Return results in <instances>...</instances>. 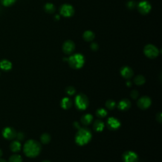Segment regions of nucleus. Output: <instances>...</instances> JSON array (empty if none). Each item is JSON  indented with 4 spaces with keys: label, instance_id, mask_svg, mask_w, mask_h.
I'll use <instances>...</instances> for the list:
<instances>
[{
    "label": "nucleus",
    "instance_id": "1",
    "mask_svg": "<svg viewBox=\"0 0 162 162\" xmlns=\"http://www.w3.org/2000/svg\"><path fill=\"white\" fill-rule=\"evenodd\" d=\"M40 151L41 146L36 140H28L23 145V153L28 157L35 158L39 155Z\"/></svg>",
    "mask_w": 162,
    "mask_h": 162
},
{
    "label": "nucleus",
    "instance_id": "2",
    "mask_svg": "<svg viewBox=\"0 0 162 162\" xmlns=\"http://www.w3.org/2000/svg\"><path fill=\"white\" fill-rule=\"evenodd\" d=\"M92 138L91 131L88 128H80L76 133L75 140L79 146H84L89 143Z\"/></svg>",
    "mask_w": 162,
    "mask_h": 162
},
{
    "label": "nucleus",
    "instance_id": "3",
    "mask_svg": "<svg viewBox=\"0 0 162 162\" xmlns=\"http://www.w3.org/2000/svg\"><path fill=\"white\" fill-rule=\"evenodd\" d=\"M67 61L70 67L74 69H81L84 66L85 63V59L82 54L76 53L70 56Z\"/></svg>",
    "mask_w": 162,
    "mask_h": 162
},
{
    "label": "nucleus",
    "instance_id": "4",
    "mask_svg": "<svg viewBox=\"0 0 162 162\" xmlns=\"http://www.w3.org/2000/svg\"><path fill=\"white\" fill-rule=\"evenodd\" d=\"M75 105L79 110H85L89 106V99L86 94L79 93L75 98Z\"/></svg>",
    "mask_w": 162,
    "mask_h": 162
},
{
    "label": "nucleus",
    "instance_id": "5",
    "mask_svg": "<svg viewBox=\"0 0 162 162\" xmlns=\"http://www.w3.org/2000/svg\"><path fill=\"white\" fill-rule=\"evenodd\" d=\"M144 53L147 58H155L159 55V50L153 45H147L144 48Z\"/></svg>",
    "mask_w": 162,
    "mask_h": 162
},
{
    "label": "nucleus",
    "instance_id": "6",
    "mask_svg": "<svg viewBox=\"0 0 162 162\" xmlns=\"http://www.w3.org/2000/svg\"><path fill=\"white\" fill-rule=\"evenodd\" d=\"M106 126L110 130H116L120 127L121 122L118 118L112 117L107 119Z\"/></svg>",
    "mask_w": 162,
    "mask_h": 162
},
{
    "label": "nucleus",
    "instance_id": "7",
    "mask_svg": "<svg viewBox=\"0 0 162 162\" xmlns=\"http://www.w3.org/2000/svg\"><path fill=\"white\" fill-rule=\"evenodd\" d=\"M61 15L65 17H72L74 14V7L69 4L63 5L60 8Z\"/></svg>",
    "mask_w": 162,
    "mask_h": 162
},
{
    "label": "nucleus",
    "instance_id": "8",
    "mask_svg": "<svg viewBox=\"0 0 162 162\" xmlns=\"http://www.w3.org/2000/svg\"><path fill=\"white\" fill-rule=\"evenodd\" d=\"M2 135L5 139L8 140H13L16 138L17 132L13 128L7 127L3 129Z\"/></svg>",
    "mask_w": 162,
    "mask_h": 162
},
{
    "label": "nucleus",
    "instance_id": "9",
    "mask_svg": "<svg viewBox=\"0 0 162 162\" xmlns=\"http://www.w3.org/2000/svg\"><path fill=\"white\" fill-rule=\"evenodd\" d=\"M138 106L141 110H146L151 104V100L150 97L144 96L140 98L138 101Z\"/></svg>",
    "mask_w": 162,
    "mask_h": 162
},
{
    "label": "nucleus",
    "instance_id": "10",
    "mask_svg": "<svg viewBox=\"0 0 162 162\" xmlns=\"http://www.w3.org/2000/svg\"><path fill=\"white\" fill-rule=\"evenodd\" d=\"M122 159L124 162H138V154L132 151H127L122 155Z\"/></svg>",
    "mask_w": 162,
    "mask_h": 162
},
{
    "label": "nucleus",
    "instance_id": "11",
    "mask_svg": "<svg viewBox=\"0 0 162 162\" xmlns=\"http://www.w3.org/2000/svg\"><path fill=\"white\" fill-rule=\"evenodd\" d=\"M138 9L141 14L146 15L150 11L151 9V6L148 2L143 1L138 4Z\"/></svg>",
    "mask_w": 162,
    "mask_h": 162
},
{
    "label": "nucleus",
    "instance_id": "12",
    "mask_svg": "<svg viewBox=\"0 0 162 162\" xmlns=\"http://www.w3.org/2000/svg\"><path fill=\"white\" fill-rule=\"evenodd\" d=\"M75 48V46L74 43L72 40H69L64 43L63 45V51L66 55H70V54L74 52Z\"/></svg>",
    "mask_w": 162,
    "mask_h": 162
},
{
    "label": "nucleus",
    "instance_id": "13",
    "mask_svg": "<svg viewBox=\"0 0 162 162\" xmlns=\"http://www.w3.org/2000/svg\"><path fill=\"white\" fill-rule=\"evenodd\" d=\"M131 106V103L129 100L124 98L120 100L117 105V108L119 110L126 111L128 110Z\"/></svg>",
    "mask_w": 162,
    "mask_h": 162
},
{
    "label": "nucleus",
    "instance_id": "14",
    "mask_svg": "<svg viewBox=\"0 0 162 162\" xmlns=\"http://www.w3.org/2000/svg\"><path fill=\"white\" fill-rule=\"evenodd\" d=\"M120 74L124 79H130L133 76L134 72L130 67L125 66L121 69Z\"/></svg>",
    "mask_w": 162,
    "mask_h": 162
},
{
    "label": "nucleus",
    "instance_id": "15",
    "mask_svg": "<svg viewBox=\"0 0 162 162\" xmlns=\"http://www.w3.org/2000/svg\"><path fill=\"white\" fill-rule=\"evenodd\" d=\"M60 105L63 109L69 110L72 106V101L69 98L65 97L61 100Z\"/></svg>",
    "mask_w": 162,
    "mask_h": 162
},
{
    "label": "nucleus",
    "instance_id": "16",
    "mask_svg": "<svg viewBox=\"0 0 162 162\" xmlns=\"http://www.w3.org/2000/svg\"><path fill=\"white\" fill-rule=\"evenodd\" d=\"M93 120V117L92 115L89 113H86L84 114V115L82 116L80 118L81 123H82L84 126H89L90 125Z\"/></svg>",
    "mask_w": 162,
    "mask_h": 162
},
{
    "label": "nucleus",
    "instance_id": "17",
    "mask_svg": "<svg viewBox=\"0 0 162 162\" xmlns=\"http://www.w3.org/2000/svg\"><path fill=\"white\" fill-rule=\"evenodd\" d=\"M104 128V124L103 122L100 119L96 120L93 124V129L96 132H101Z\"/></svg>",
    "mask_w": 162,
    "mask_h": 162
},
{
    "label": "nucleus",
    "instance_id": "18",
    "mask_svg": "<svg viewBox=\"0 0 162 162\" xmlns=\"http://www.w3.org/2000/svg\"><path fill=\"white\" fill-rule=\"evenodd\" d=\"M0 68L4 71H9L12 68V64L8 60H3L0 62Z\"/></svg>",
    "mask_w": 162,
    "mask_h": 162
},
{
    "label": "nucleus",
    "instance_id": "19",
    "mask_svg": "<svg viewBox=\"0 0 162 162\" xmlns=\"http://www.w3.org/2000/svg\"><path fill=\"white\" fill-rule=\"evenodd\" d=\"M10 150L11 151L14 152V153H17V152L20 151L21 150V144L20 141L17 140L13 141L10 144Z\"/></svg>",
    "mask_w": 162,
    "mask_h": 162
},
{
    "label": "nucleus",
    "instance_id": "20",
    "mask_svg": "<svg viewBox=\"0 0 162 162\" xmlns=\"http://www.w3.org/2000/svg\"><path fill=\"white\" fill-rule=\"evenodd\" d=\"M94 37H95V35H94V34L91 31H87L83 34L84 39L88 42L92 41L94 39Z\"/></svg>",
    "mask_w": 162,
    "mask_h": 162
},
{
    "label": "nucleus",
    "instance_id": "21",
    "mask_svg": "<svg viewBox=\"0 0 162 162\" xmlns=\"http://www.w3.org/2000/svg\"><path fill=\"white\" fill-rule=\"evenodd\" d=\"M134 82L138 86H141L143 85L145 82H146V79L145 77L141 75H137L136 77L134 79Z\"/></svg>",
    "mask_w": 162,
    "mask_h": 162
},
{
    "label": "nucleus",
    "instance_id": "22",
    "mask_svg": "<svg viewBox=\"0 0 162 162\" xmlns=\"http://www.w3.org/2000/svg\"><path fill=\"white\" fill-rule=\"evenodd\" d=\"M40 141H41L43 144H48L51 141V138L48 133H44L41 135V136H40Z\"/></svg>",
    "mask_w": 162,
    "mask_h": 162
},
{
    "label": "nucleus",
    "instance_id": "23",
    "mask_svg": "<svg viewBox=\"0 0 162 162\" xmlns=\"http://www.w3.org/2000/svg\"><path fill=\"white\" fill-rule=\"evenodd\" d=\"M45 10L48 13H53L55 11V6L51 3H48L45 5Z\"/></svg>",
    "mask_w": 162,
    "mask_h": 162
},
{
    "label": "nucleus",
    "instance_id": "24",
    "mask_svg": "<svg viewBox=\"0 0 162 162\" xmlns=\"http://www.w3.org/2000/svg\"><path fill=\"white\" fill-rule=\"evenodd\" d=\"M108 112L106 109H103V108H101V109H98L96 111V115L98 118H104L106 115H107Z\"/></svg>",
    "mask_w": 162,
    "mask_h": 162
},
{
    "label": "nucleus",
    "instance_id": "25",
    "mask_svg": "<svg viewBox=\"0 0 162 162\" xmlns=\"http://www.w3.org/2000/svg\"><path fill=\"white\" fill-rule=\"evenodd\" d=\"M116 102L113 100H109L105 103V106L106 107V109L109 110H113L116 107Z\"/></svg>",
    "mask_w": 162,
    "mask_h": 162
},
{
    "label": "nucleus",
    "instance_id": "26",
    "mask_svg": "<svg viewBox=\"0 0 162 162\" xmlns=\"http://www.w3.org/2000/svg\"><path fill=\"white\" fill-rule=\"evenodd\" d=\"M8 162H22V158L19 155H13L10 157Z\"/></svg>",
    "mask_w": 162,
    "mask_h": 162
},
{
    "label": "nucleus",
    "instance_id": "27",
    "mask_svg": "<svg viewBox=\"0 0 162 162\" xmlns=\"http://www.w3.org/2000/svg\"><path fill=\"white\" fill-rule=\"evenodd\" d=\"M65 92H66L67 94H68V95L72 96V95H74V94H75V93L76 92V90H75L74 87H73V86H69V87H67L66 88Z\"/></svg>",
    "mask_w": 162,
    "mask_h": 162
},
{
    "label": "nucleus",
    "instance_id": "28",
    "mask_svg": "<svg viewBox=\"0 0 162 162\" xmlns=\"http://www.w3.org/2000/svg\"><path fill=\"white\" fill-rule=\"evenodd\" d=\"M2 3L5 6H9L14 4L16 2V0H1Z\"/></svg>",
    "mask_w": 162,
    "mask_h": 162
},
{
    "label": "nucleus",
    "instance_id": "29",
    "mask_svg": "<svg viewBox=\"0 0 162 162\" xmlns=\"http://www.w3.org/2000/svg\"><path fill=\"white\" fill-rule=\"evenodd\" d=\"M139 92L136 90H133L130 92V97L133 99V100H136L139 97Z\"/></svg>",
    "mask_w": 162,
    "mask_h": 162
},
{
    "label": "nucleus",
    "instance_id": "30",
    "mask_svg": "<svg viewBox=\"0 0 162 162\" xmlns=\"http://www.w3.org/2000/svg\"><path fill=\"white\" fill-rule=\"evenodd\" d=\"M17 140L19 141H23L25 138V135L23 132H17V135H16V138Z\"/></svg>",
    "mask_w": 162,
    "mask_h": 162
},
{
    "label": "nucleus",
    "instance_id": "31",
    "mask_svg": "<svg viewBox=\"0 0 162 162\" xmlns=\"http://www.w3.org/2000/svg\"><path fill=\"white\" fill-rule=\"evenodd\" d=\"M127 6L129 9H134L135 7L136 6V3L134 1H130L128 2L127 3Z\"/></svg>",
    "mask_w": 162,
    "mask_h": 162
},
{
    "label": "nucleus",
    "instance_id": "32",
    "mask_svg": "<svg viewBox=\"0 0 162 162\" xmlns=\"http://www.w3.org/2000/svg\"><path fill=\"white\" fill-rule=\"evenodd\" d=\"M98 48H99L98 45L96 43H92L91 45V48L93 51H97L98 49Z\"/></svg>",
    "mask_w": 162,
    "mask_h": 162
},
{
    "label": "nucleus",
    "instance_id": "33",
    "mask_svg": "<svg viewBox=\"0 0 162 162\" xmlns=\"http://www.w3.org/2000/svg\"><path fill=\"white\" fill-rule=\"evenodd\" d=\"M156 120L158 121L160 123H161L162 121V117H161V113L160 112L156 115Z\"/></svg>",
    "mask_w": 162,
    "mask_h": 162
},
{
    "label": "nucleus",
    "instance_id": "34",
    "mask_svg": "<svg viewBox=\"0 0 162 162\" xmlns=\"http://www.w3.org/2000/svg\"><path fill=\"white\" fill-rule=\"evenodd\" d=\"M73 126H74V127L76 129H80V124H79V122H74Z\"/></svg>",
    "mask_w": 162,
    "mask_h": 162
},
{
    "label": "nucleus",
    "instance_id": "35",
    "mask_svg": "<svg viewBox=\"0 0 162 162\" xmlns=\"http://www.w3.org/2000/svg\"><path fill=\"white\" fill-rule=\"evenodd\" d=\"M126 85L129 87H130L132 86V83L130 82V81H127V82L126 83Z\"/></svg>",
    "mask_w": 162,
    "mask_h": 162
},
{
    "label": "nucleus",
    "instance_id": "36",
    "mask_svg": "<svg viewBox=\"0 0 162 162\" xmlns=\"http://www.w3.org/2000/svg\"><path fill=\"white\" fill-rule=\"evenodd\" d=\"M2 155H3V151L1 149H0V158L2 156Z\"/></svg>",
    "mask_w": 162,
    "mask_h": 162
},
{
    "label": "nucleus",
    "instance_id": "37",
    "mask_svg": "<svg viewBox=\"0 0 162 162\" xmlns=\"http://www.w3.org/2000/svg\"><path fill=\"white\" fill-rule=\"evenodd\" d=\"M0 162H7V161L5 160H4V159L0 158Z\"/></svg>",
    "mask_w": 162,
    "mask_h": 162
},
{
    "label": "nucleus",
    "instance_id": "38",
    "mask_svg": "<svg viewBox=\"0 0 162 162\" xmlns=\"http://www.w3.org/2000/svg\"><path fill=\"white\" fill-rule=\"evenodd\" d=\"M55 18H56L57 20H59V19H60V17H59L58 15H56V17H55Z\"/></svg>",
    "mask_w": 162,
    "mask_h": 162
},
{
    "label": "nucleus",
    "instance_id": "39",
    "mask_svg": "<svg viewBox=\"0 0 162 162\" xmlns=\"http://www.w3.org/2000/svg\"><path fill=\"white\" fill-rule=\"evenodd\" d=\"M42 162H50V161L48 160H45V161H43Z\"/></svg>",
    "mask_w": 162,
    "mask_h": 162
}]
</instances>
